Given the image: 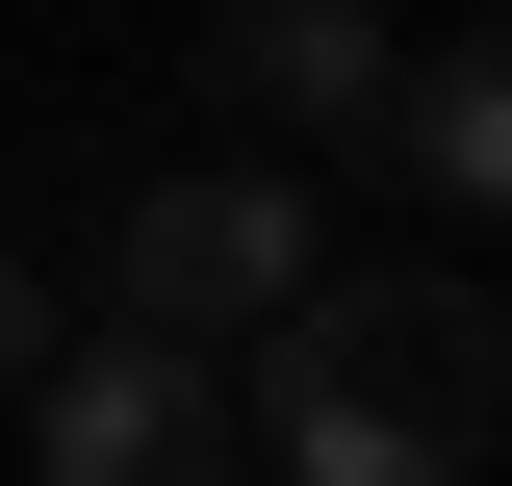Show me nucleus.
Segmentation results:
<instances>
[{
    "instance_id": "f257e3e1",
    "label": "nucleus",
    "mask_w": 512,
    "mask_h": 486,
    "mask_svg": "<svg viewBox=\"0 0 512 486\" xmlns=\"http://www.w3.org/2000/svg\"><path fill=\"white\" fill-rule=\"evenodd\" d=\"M512 435V307L487 282H333L256 359V461L282 486H487Z\"/></svg>"
},
{
    "instance_id": "f03ea898",
    "label": "nucleus",
    "mask_w": 512,
    "mask_h": 486,
    "mask_svg": "<svg viewBox=\"0 0 512 486\" xmlns=\"http://www.w3.org/2000/svg\"><path fill=\"white\" fill-rule=\"evenodd\" d=\"M308 307H333V205L282 154H180L154 205H103V333L154 359H282Z\"/></svg>"
},
{
    "instance_id": "20e7f679",
    "label": "nucleus",
    "mask_w": 512,
    "mask_h": 486,
    "mask_svg": "<svg viewBox=\"0 0 512 486\" xmlns=\"http://www.w3.org/2000/svg\"><path fill=\"white\" fill-rule=\"evenodd\" d=\"M205 77H231L256 128H410V77H436V52H384L359 0H231V26H205Z\"/></svg>"
},
{
    "instance_id": "7ed1b4c3",
    "label": "nucleus",
    "mask_w": 512,
    "mask_h": 486,
    "mask_svg": "<svg viewBox=\"0 0 512 486\" xmlns=\"http://www.w3.org/2000/svg\"><path fill=\"white\" fill-rule=\"evenodd\" d=\"M231 461H256V384L154 359V333H103V359L26 410V486H231Z\"/></svg>"
},
{
    "instance_id": "423d86ee",
    "label": "nucleus",
    "mask_w": 512,
    "mask_h": 486,
    "mask_svg": "<svg viewBox=\"0 0 512 486\" xmlns=\"http://www.w3.org/2000/svg\"><path fill=\"white\" fill-rule=\"evenodd\" d=\"M0 384H26V410L77 384V359H52V282H26V256H0Z\"/></svg>"
},
{
    "instance_id": "39448f33",
    "label": "nucleus",
    "mask_w": 512,
    "mask_h": 486,
    "mask_svg": "<svg viewBox=\"0 0 512 486\" xmlns=\"http://www.w3.org/2000/svg\"><path fill=\"white\" fill-rule=\"evenodd\" d=\"M410 180H436V205H487V231H512V0L461 26L436 77H410Z\"/></svg>"
}]
</instances>
